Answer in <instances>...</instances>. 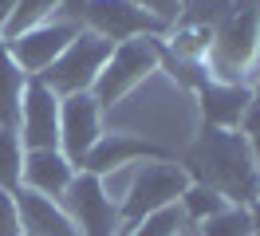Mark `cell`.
I'll list each match as a JSON object with an SVG mask.
<instances>
[{"mask_svg":"<svg viewBox=\"0 0 260 236\" xmlns=\"http://www.w3.org/2000/svg\"><path fill=\"white\" fill-rule=\"evenodd\" d=\"M83 28L111 40V44H126V40H138V36H158L170 24L154 20L146 8H138L134 0H87L83 4Z\"/></svg>","mask_w":260,"mask_h":236,"instance_id":"obj_7","label":"cell"},{"mask_svg":"<svg viewBox=\"0 0 260 236\" xmlns=\"http://www.w3.org/2000/svg\"><path fill=\"white\" fill-rule=\"evenodd\" d=\"M138 8H146L154 20H162V24H174L178 20V12L185 8V0H134Z\"/></svg>","mask_w":260,"mask_h":236,"instance_id":"obj_22","label":"cell"},{"mask_svg":"<svg viewBox=\"0 0 260 236\" xmlns=\"http://www.w3.org/2000/svg\"><path fill=\"white\" fill-rule=\"evenodd\" d=\"M75 165L67 161L59 150H24V170H20V185L40 193V197H51L59 201L67 193V185L75 181Z\"/></svg>","mask_w":260,"mask_h":236,"instance_id":"obj_11","label":"cell"},{"mask_svg":"<svg viewBox=\"0 0 260 236\" xmlns=\"http://www.w3.org/2000/svg\"><path fill=\"white\" fill-rule=\"evenodd\" d=\"M185 224H189V220H185V213H181L178 205H166L158 213H150V217L126 224V236H178Z\"/></svg>","mask_w":260,"mask_h":236,"instance_id":"obj_19","label":"cell"},{"mask_svg":"<svg viewBox=\"0 0 260 236\" xmlns=\"http://www.w3.org/2000/svg\"><path fill=\"white\" fill-rule=\"evenodd\" d=\"M197 236H256V224H252L248 205H225L221 213L201 220Z\"/></svg>","mask_w":260,"mask_h":236,"instance_id":"obj_17","label":"cell"},{"mask_svg":"<svg viewBox=\"0 0 260 236\" xmlns=\"http://www.w3.org/2000/svg\"><path fill=\"white\" fill-rule=\"evenodd\" d=\"M24 83H28V75H24L16 67V59L0 47V126H8V130H16V122H20Z\"/></svg>","mask_w":260,"mask_h":236,"instance_id":"obj_15","label":"cell"},{"mask_svg":"<svg viewBox=\"0 0 260 236\" xmlns=\"http://www.w3.org/2000/svg\"><path fill=\"white\" fill-rule=\"evenodd\" d=\"M59 8H63V0H20L16 12L8 16V20H4V28H0L4 44H8V40H16V36H24V31L40 28V24H48V20H55Z\"/></svg>","mask_w":260,"mask_h":236,"instance_id":"obj_16","label":"cell"},{"mask_svg":"<svg viewBox=\"0 0 260 236\" xmlns=\"http://www.w3.org/2000/svg\"><path fill=\"white\" fill-rule=\"evenodd\" d=\"M138 157H154V161H158L162 150L150 146V142H142V138H134V134H103V138L95 142V150L87 154V161H83V173L103 177V173L122 170V165L138 161Z\"/></svg>","mask_w":260,"mask_h":236,"instance_id":"obj_13","label":"cell"},{"mask_svg":"<svg viewBox=\"0 0 260 236\" xmlns=\"http://www.w3.org/2000/svg\"><path fill=\"white\" fill-rule=\"evenodd\" d=\"M12 197H16L20 224H24V232H28V236H79L59 201L40 197V193H32V189H24V185H20Z\"/></svg>","mask_w":260,"mask_h":236,"instance_id":"obj_12","label":"cell"},{"mask_svg":"<svg viewBox=\"0 0 260 236\" xmlns=\"http://www.w3.org/2000/svg\"><path fill=\"white\" fill-rule=\"evenodd\" d=\"M256 236H260V232H256Z\"/></svg>","mask_w":260,"mask_h":236,"instance_id":"obj_29","label":"cell"},{"mask_svg":"<svg viewBox=\"0 0 260 236\" xmlns=\"http://www.w3.org/2000/svg\"><path fill=\"white\" fill-rule=\"evenodd\" d=\"M189 189V170L185 165H174V161H150V165H138L134 170V181L126 189V201H122V220L134 224V220L158 213L166 205H178V197Z\"/></svg>","mask_w":260,"mask_h":236,"instance_id":"obj_4","label":"cell"},{"mask_svg":"<svg viewBox=\"0 0 260 236\" xmlns=\"http://www.w3.org/2000/svg\"><path fill=\"white\" fill-rule=\"evenodd\" d=\"M189 161L201 173V185L217 189L229 205H252V197L260 193V170L252 161V146L244 134L209 126L201 142L189 150Z\"/></svg>","mask_w":260,"mask_h":236,"instance_id":"obj_1","label":"cell"},{"mask_svg":"<svg viewBox=\"0 0 260 236\" xmlns=\"http://www.w3.org/2000/svg\"><path fill=\"white\" fill-rule=\"evenodd\" d=\"M111 51H114L111 40H103V36H95V31L83 28L79 36L63 47V55L51 63L48 71H40L36 79H40L51 94H59V98H67V94H87L91 87H95L99 71L107 67Z\"/></svg>","mask_w":260,"mask_h":236,"instance_id":"obj_3","label":"cell"},{"mask_svg":"<svg viewBox=\"0 0 260 236\" xmlns=\"http://www.w3.org/2000/svg\"><path fill=\"white\" fill-rule=\"evenodd\" d=\"M248 213H252V224H256V232H260V193L252 197V209H248Z\"/></svg>","mask_w":260,"mask_h":236,"instance_id":"obj_24","label":"cell"},{"mask_svg":"<svg viewBox=\"0 0 260 236\" xmlns=\"http://www.w3.org/2000/svg\"><path fill=\"white\" fill-rule=\"evenodd\" d=\"M248 146H252V161H256V170H260V134H256V138H248Z\"/></svg>","mask_w":260,"mask_h":236,"instance_id":"obj_25","label":"cell"},{"mask_svg":"<svg viewBox=\"0 0 260 236\" xmlns=\"http://www.w3.org/2000/svg\"><path fill=\"white\" fill-rule=\"evenodd\" d=\"M0 236H24V224H20L16 197H12L8 189H0Z\"/></svg>","mask_w":260,"mask_h":236,"instance_id":"obj_21","label":"cell"},{"mask_svg":"<svg viewBox=\"0 0 260 236\" xmlns=\"http://www.w3.org/2000/svg\"><path fill=\"white\" fill-rule=\"evenodd\" d=\"M260 47V0H233L225 20L213 28L209 44V71L213 83H241L244 67L256 59Z\"/></svg>","mask_w":260,"mask_h":236,"instance_id":"obj_2","label":"cell"},{"mask_svg":"<svg viewBox=\"0 0 260 236\" xmlns=\"http://www.w3.org/2000/svg\"><path fill=\"white\" fill-rule=\"evenodd\" d=\"M24 236H28V232H24Z\"/></svg>","mask_w":260,"mask_h":236,"instance_id":"obj_28","label":"cell"},{"mask_svg":"<svg viewBox=\"0 0 260 236\" xmlns=\"http://www.w3.org/2000/svg\"><path fill=\"white\" fill-rule=\"evenodd\" d=\"M79 31H83V24L55 16V20H48V24H40V28L24 31V36H16V40H8L4 51L16 59V67L24 71V75H40V71H48L51 63L63 55V47L71 44Z\"/></svg>","mask_w":260,"mask_h":236,"instance_id":"obj_8","label":"cell"},{"mask_svg":"<svg viewBox=\"0 0 260 236\" xmlns=\"http://www.w3.org/2000/svg\"><path fill=\"white\" fill-rule=\"evenodd\" d=\"M158 59H162V51H158L154 36H138V40H126V44H114L107 67L99 71L95 87H91L95 103H118L134 83H142L150 71H158Z\"/></svg>","mask_w":260,"mask_h":236,"instance_id":"obj_5","label":"cell"},{"mask_svg":"<svg viewBox=\"0 0 260 236\" xmlns=\"http://www.w3.org/2000/svg\"><path fill=\"white\" fill-rule=\"evenodd\" d=\"M248 107H252V87H241V83H209V87H201V110H205L209 126H217V130L237 126Z\"/></svg>","mask_w":260,"mask_h":236,"instance_id":"obj_14","label":"cell"},{"mask_svg":"<svg viewBox=\"0 0 260 236\" xmlns=\"http://www.w3.org/2000/svg\"><path fill=\"white\" fill-rule=\"evenodd\" d=\"M16 4H20V0H0V28H4V20H8V16L16 12Z\"/></svg>","mask_w":260,"mask_h":236,"instance_id":"obj_23","label":"cell"},{"mask_svg":"<svg viewBox=\"0 0 260 236\" xmlns=\"http://www.w3.org/2000/svg\"><path fill=\"white\" fill-rule=\"evenodd\" d=\"M0 47H4V36H0Z\"/></svg>","mask_w":260,"mask_h":236,"instance_id":"obj_26","label":"cell"},{"mask_svg":"<svg viewBox=\"0 0 260 236\" xmlns=\"http://www.w3.org/2000/svg\"><path fill=\"white\" fill-rule=\"evenodd\" d=\"M59 205H63V213L71 217V224H75L79 236H118L122 213L103 193V181H99L95 173H83V170L75 173V181L67 185Z\"/></svg>","mask_w":260,"mask_h":236,"instance_id":"obj_6","label":"cell"},{"mask_svg":"<svg viewBox=\"0 0 260 236\" xmlns=\"http://www.w3.org/2000/svg\"><path fill=\"white\" fill-rule=\"evenodd\" d=\"M16 126L24 150H59V94H51L36 75H28L24 83Z\"/></svg>","mask_w":260,"mask_h":236,"instance_id":"obj_9","label":"cell"},{"mask_svg":"<svg viewBox=\"0 0 260 236\" xmlns=\"http://www.w3.org/2000/svg\"><path fill=\"white\" fill-rule=\"evenodd\" d=\"M103 138V130H99V103L95 94H67L59 98V154L83 170V161L87 154L95 150V142Z\"/></svg>","mask_w":260,"mask_h":236,"instance_id":"obj_10","label":"cell"},{"mask_svg":"<svg viewBox=\"0 0 260 236\" xmlns=\"http://www.w3.org/2000/svg\"><path fill=\"white\" fill-rule=\"evenodd\" d=\"M225 197L217 193V189L201 185V181H189V189L178 197V209L185 213V220H193V224H201V220H209L213 213H221L225 209Z\"/></svg>","mask_w":260,"mask_h":236,"instance_id":"obj_18","label":"cell"},{"mask_svg":"<svg viewBox=\"0 0 260 236\" xmlns=\"http://www.w3.org/2000/svg\"><path fill=\"white\" fill-rule=\"evenodd\" d=\"M20 170H24V154H20L16 130L0 126V189L16 193L20 189Z\"/></svg>","mask_w":260,"mask_h":236,"instance_id":"obj_20","label":"cell"},{"mask_svg":"<svg viewBox=\"0 0 260 236\" xmlns=\"http://www.w3.org/2000/svg\"><path fill=\"white\" fill-rule=\"evenodd\" d=\"M178 236H185V232H178Z\"/></svg>","mask_w":260,"mask_h":236,"instance_id":"obj_27","label":"cell"}]
</instances>
